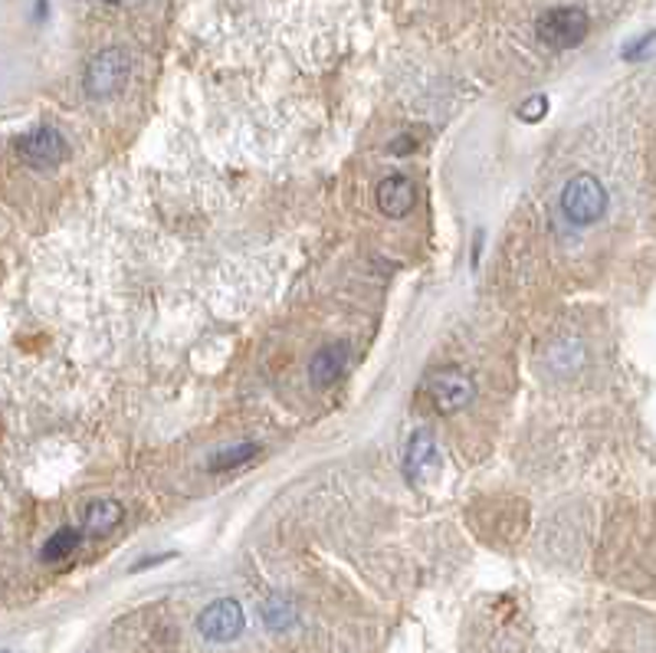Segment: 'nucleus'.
Returning a JSON list of instances; mask_svg holds the SVG:
<instances>
[{
	"mask_svg": "<svg viewBox=\"0 0 656 653\" xmlns=\"http://www.w3.org/2000/svg\"><path fill=\"white\" fill-rule=\"evenodd\" d=\"M122 516H125L122 502H115V499H92L86 506V512H82V532L92 535V539L109 535L122 522Z\"/></svg>",
	"mask_w": 656,
	"mask_h": 653,
	"instance_id": "nucleus-10",
	"label": "nucleus"
},
{
	"mask_svg": "<svg viewBox=\"0 0 656 653\" xmlns=\"http://www.w3.org/2000/svg\"><path fill=\"white\" fill-rule=\"evenodd\" d=\"M651 56H656V30L644 33L631 46H624V59H631V63H641V59H651Z\"/></svg>",
	"mask_w": 656,
	"mask_h": 653,
	"instance_id": "nucleus-15",
	"label": "nucleus"
},
{
	"mask_svg": "<svg viewBox=\"0 0 656 653\" xmlns=\"http://www.w3.org/2000/svg\"><path fill=\"white\" fill-rule=\"evenodd\" d=\"M46 16V0H36V20H43Z\"/></svg>",
	"mask_w": 656,
	"mask_h": 653,
	"instance_id": "nucleus-17",
	"label": "nucleus"
},
{
	"mask_svg": "<svg viewBox=\"0 0 656 653\" xmlns=\"http://www.w3.org/2000/svg\"><path fill=\"white\" fill-rule=\"evenodd\" d=\"M86 539V532L82 529H73V525H66V529H59V532H53L49 539H46V545L40 549V562H63V558H69L76 549H79V542Z\"/></svg>",
	"mask_w": 656,
	"mask_h": 653,
	"instance_id": "nucleus-11",
	"label": "nucleus"
},
{
	"mask_svg": "<svg viewBox=\"0 0 656 653\" xmlns=\"http://www.w3.org/2000/svg\"><path fill=\"white\" fill-rule=\"evenodd\" d=\"M246 628V618H243V608L240 601L233 598H220L214 605H208L198 618V631L204 641H214V644H230L243 634Z\"/></svg>",
	"mask_w": 656,
	"mask_h": 653,
	"instance_id": "nucleus-6",
	"label": "nucleus"
},
{
	"mask_svg": "<svg viewBox=\"0 0 656 653\" xmlns=\"http://www.w3.org/2000/svg\"><path fill=\"white\" fill-rule=\"evenodd\" d=\"M256 453H259V443H253V440L233 443V446L220 450V453H214V456L208 460V469H211V473H223V469L243 466V463H249V460H253Z\"/></svg>",
	"mask_w": 656,
	"mask_h": 653,
	"instance_id": "nucleus-13",
	"label": "nucleus"
},
{
	"mask_svg": "<svg viewBox=\"0 0 656 653\" xmlns=\"http://www.w3.org/2000/svg\"><path fill=\"white\" fill-rule=\"evenodd\" d=\"M588 30H591L588 13H585L581 7H571V3H568V7H552V10L542 13L538 23H535L538 40L548 43V46H558V49L578 46V43L588 36Z\"/></svg>",
	"mask_w": 656,
	"mask_h": 653,
	"instance_id": "nucleus-3",
	"label": "nucleus"
},
{
	"mask_svg": "<svg viewBox=\"0 0 656 653\" xmlns=\"http://www.w3.org/2000/svg\"><path fill=\"white\" fill-rule=\"evenodd\" d=\"M375 201H378L381 214H388V218L394 220L408 218L418 208V185L411 178H404V175H391V178H385L378 185Z\"/></svg>",
	"mask_w": 656,
	"mask_h": 653,
	"instance_id": "nucleus-7",
	"label": "nucleus"
},
{
	"mask_svg": "<svg viewBox=\"0 0 656 653\" xmlns=\"http://www.w3.org/2000/svg\"><path fill=\"white\" fill-rule=\"evenodd\" d=\"M411 145H414V139H411V135H401V139H394V142H391V152L404 155V152H411Z\"/></svg>",
	"mask_w": 656,
	"mask_h": 653,
	"instance_id": "nucleus-16",
	"label": "nucleus"
},
{
	"mask_svg": "<svg viewBox=\"0 0 656 653\" xmlns=\"http://www.w3.org/2000/svg\"><path fill=\"white\" fill-rule=\"evenodd\" d=\"M259 618H263V624H266L269 631H289L292 621H296V608H292V601L282 598V595H269V598L259 605Z\"/></svg>",
	"mask_w": 656,
	"mask_h": 653,
	"instance_id": "nucleus-12",
	"label": "nucleus"
},
{
	"mask_svg": "<svg viewBox=\"0 0 656 653\" xmlns=\"http://www.w3.org/2000/svg\"><path fill=\"white\" fill-rule=\"evenodd\" d=\"M437 463L440 453L434 436L427 434V431L411 436V443H408V450H404V473H408V479H411L414 486L424 483V479H427V469H434Z\"/></svg>",
	"mask_w": 656,
	"mask_h": 653,
	"instance_id": "nucleus-9",
	"label": "nucleus"
},
{
	"mask_svg": "<svg viewBox=\"0 0 656 653\" xmlns=\"http://www.w3.org/2000/svg\"><path fill=\"white\" fill-rule=\"evenodd\" d=\"M132 73V59L125 49L119 46H109L102 53H96L86 66V76H82V86L92 99H105V96H115L125 79Z\"/></svg>",
	"mask_w": 656,
	"mask_h": 653,
	"instance_id": "nucleus-2",
	"label": "nucleus"
},
{
	"mask_svg": "<svg viewBox=\"0 0 656 653\" xmlns=\"http://www.w3.org/2000/svg\"><path fill=\"white\" fill-rule=\"evenodd\" d=\"M109 3H119V0H109Z\"/></svg>",
	"mask_w": 656,
	"mask_h": 653,
	"instance_id": "nucleus-18",
	"label": "nucleus"
},
{
	"mask_svg": "<svg viewBox=\"0 0 656 653\" xmlns=\"http://www.w3.org/2000/svg\"><path fill=\"white\" fill-rule=\"evenodd\" d=\"M608 211V191L594 175H575L562 188V214L571 220L575 226L598 223Z\"/></svg>",
	"mask_w": 656,
	"mask_h": 653,
	"instance_id": "nucleus-1",
	"label": "nucleus"
},
{
	"mask_svg": "<svg viewBox=\"0 0 656 653\" xmlns=\"http://www.w3.org/2000/svg\"><path fill=\"white\" fill-rule=\"evenodd\" d=\"M515 115L522 119V122H529V125H535V122H542L545 115H548V96H529L519 109H515Z\"/></svg>",
	"mask_w": 656,
	"mask_h": 653,
	"instance_id": "nucleus-14",
	"label": "nucleus"
},
{
	"mask_svg": "<svg viewBox=\"0 0 656 653\" xmlns=\"http://www.w3.org/2000/svg\"><path fill=\"white\" fill-rule=\"evenodd\" d=\"M345 362H348V345L345 342H332V345L319 348L312 365H309V381L315 388H332L338 381V375L345 372Z\"/></svg>",
	"mask_w": 656,
	"mask_h": 653,
	"instance_id": "nucleus-8",
	"label": "nucleus"
},
{
	"mask_svg": "<svg viewBox=\"0 0 656 653\" xmlns=\"http://www.w3.org/2000/svg\"><path fill=\"white\" fill-rule=\"evenodd\" d=\"M16 152H20V158H23L30 168L46 171V168H56V165L66 162L69 142L63 139L59 129H53V125H36V129H30V132L16 142Z\"/></svg>",
	"mask_w": 656,
	"mask_h": 653,
	"instance_id": "nucleus-4",
	"label": "nucleus"
},
{
	"mask_svg": "<svg viewBox=\"0 0 656 653\" xmlns=\"http://www.w3.org/2000/svg\"><path fill=\"white\" fill-rule=\"evenodd\" d=\"M427 398L434 401L440 414H456L472 401V378L456 365L437 368L427 375Z\"/></svg>",
	"mask_w": 656,
	"mask_h": 653,
	"instance_id": "nucleus-5",
	"label": "nucleus"
}]
</instances>
